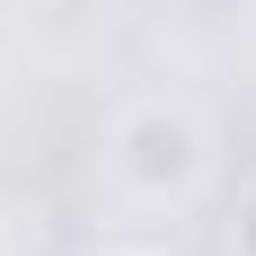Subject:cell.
<instances>
[{"label":"cell","mask_w":256,"mask_h":256,"mask_svg":"<svg viewBox=\"0 0 256 256\" xmlns=\"http://www.w3.org/2000/svg\"><path fill=\"white\" fill-rule=\"evenodd\" d=\"M106 186L142 212H186L212 186V124L186 98H132L106 124Z\"/></svg>","instance_id":"6da1fadb"},{"label":"cell","mask_w":256,"mask_h":256,"mask_svg":"<svg viewBox=\"0 0 256 256\" xmlns=\"http://www.w3.org/2000/svg\"><path fill=\"white\" fill-rule=\"evenodd\" d=\"M230 256H256V177L238 194V221H230Z\"/></svg>","instance_id":"7a4b0ae2"},{"label":"cell","mask_w":256,"mask_h":256,"mask_svg":"<svg viewBox=\"0 0 256 256\" xmlns=\"http://www.w3.org/2000/svg\"><path fill=\"white\" fill-rule=\"evenodd\" d=\"M98 256H159V248H98Z\"/></svg>","instance_id":"3957f363"},{"label":"cell","mask_w":256,"mask_h":256,"mask_svg":"<svg viewBox=\"0 0 256 256\" xmlns=\"http://www.w3.org/2000/svg\"><path fill=\"white\" fill-rule=\"evenodd\" d=\"M0 256H18V248H9V230H0Z\"/></svg>","instance_id":"277c9868"}]
</instances>
